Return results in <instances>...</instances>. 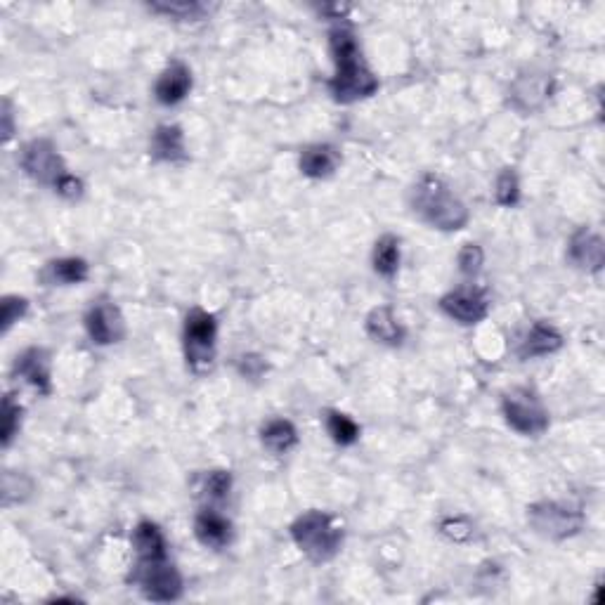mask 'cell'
I'll use <instances>...</instances> for the list:
<instances>
[{
    "label": "cell",
    "instance_id": "obj_1",
    "mask_svg": "<svg viewBox=\"0 0 605 605\" xmlns=\"http://www.w3.org/2000/svg\"><path fill=\"white\" fill-rule=\"evenodd\" d=\"M329 52L331 60H334V76L329 78V93L336 102L355 104L379 93V78L364 60L362 45L350 26H331Z\"/></svg>",
    "mask_w": 605,
    "mask_h": 605
},
{
    "label": "cell",
    "instance_id": "obj_2",
    "mask_svg": "<svg viewBox=\"0 0 605 605\" xmlns=\"http://www.w3.org/2000/svg\"><path fill=\"white\" fill-rule=\"evenodd\" d=\"M412 211L440 232H459L471 223V213L442 175L424 173L409 190Z\"/></svg>",
    "mask_w": 605,
    "mask_h": 605
},
{
    "label": "cell",
    "instance_id": "obj_3",
    "mask_svg": "<svg viewBox=\"0 0 605 605\" xmlns=\"http://www.w3.org/2000/svg\"><path fill=\"white\" fill-rule=\"evenodd\" d=\"M19 166L38 185L50 187L60 197L74 201L83 197V180L69 171L67 161L62 159L60 149L48 138L29 140L19 152Z\"/></svg>",
    "mask_w": 605,
    "mask_h": 605
},
{
    "label": "cell",
    "instance_id": "obj_4",
    "mask_svg": "<svg viewBox=\"0 0 605 605\" xmlns=\"http://www.w3.org/2000/svg\"><path fill=\"white\" fill-rule=\"evenodd\" d=\"M289 535L298 546V551L310 558L312 563L334 561L343 546V525L336 516L327 511H305L291 523Z\"/></svg>",
    "mask_w": 605,
    "mask_h": 605
},
{
    "label": "cell",
    "instance_id": "obj_5",
    "mask_svg": "<svg viewBox=\"0 0 605 605\" xmlns=\"http://www.w3.org/2000/svg\"><path fill=\"white\" fill-rule=\"evenodd\" d=\"M182 350L185 362L194 374L211 372L218 350V320L213 312L192 308L182 324Z\"/></svg>",
    "mask_w": 605,
    "mask_h": 605
},
{
    "label": "cell",
    "instance_id": "obj_6",
    "mask_svg": "<svg viewBox=\"0 0 605 605\" xmlns=\"http://www.w3.org/2000/svg\"><path fill=\"white\" fill-rule=\"evenodd\" d=\"M130 582L140 589L147 601L171 603L178 601L185 591L180 570L168 556L159 558H135V568L130 572Z\"/></svg>",
    "mask_w": 605,
    "mask_h": 605
},
{
    "label": "cell",
    "instance_id": "obj_7",
    "mask_svg": "<svg viewBox=\"0 0 605 605\" xmlns=\"http://www.w3.org/2000/svg\"><path fill=\"white\" fill-rule=\"evenodd\" d=\"M502 414L513 431L525 438H539L549 431V409L535 390L513 388L502 398Z\"/></svg>",
    "mask_w": 605,
    "mask_h": 605
},
{
    "label": "cell",
    "instance_id": "obj_8",
    "mask_svg": "<svg viewBox=\"0 0 605 605\" xmlns=\"http://www.w3.org/2000/svg\"><path fill=\"white\" fill-rule=\"evenodd\" d=\"M528 520L537 535L554 542L575 537L584 528V513L558 502H539L528 509Z\"/></svg>",
    "mask_w": 605,
    "mask_h": 605
},
{
    "label": "cell",
    "instance_id": "obj_9",
    "mask_svg": "<svg viewBox=\"0 0 605 605\" xmlns=\"http://www.w3.org/2000/svg\"><path fill=\"white\" fill-rule=\"evenodd\" d=\"M83 327L95 346H116L126 338V317L114 301H95L90 305Z\"/></svg>",
    "mask_w": 605,
    "mask_h": 605
},
{
    "label": "cell",
    "instance_id": "obj_10",
    "mask_svg": "<svg viewBox=\"0 0 605 605\" xmlns=\"http://www.w3.org/2000/svg\"><path fill=\"white\" fill-rule=\"evenodd\" d=\"M440 310L464 327H476L490 315V298L478 286H459L440 298Z\"/></svg>",
    "mask_w": 605,
    "mask_h": 605
},
{
    "label": "cell",
    "instance_id": "obj_11",
    "mask_svg": "<svg viewBox=\"0 0 605 605\" xmlns=\"http://www.w3.org/2000/svg\"><path fill=\"white\" fill-rule=\"evenodd\" d=\"M568 260L577 270L589 272V275L601 272L605 265V242L601 234L591 227H580V230L572 232L568 242Z\"/></svg>",
    "mask_w": 605,
    "mask_h": 605
},
{
    "label": "cell",
    "instance_id": "obj_12",
    "mask_svg": "<svg viewBox=\"0 0 605 605\" xmlns=\"http://www.w3.org/2000/svg\"><path fill=\"white\" fill-rule=\"evenodd\" d=\"M12 374L17 379H24L36 393L50 395L52 393V379H50V353L45 348H26L17 355Z\"/></svg>",
    "mask_w": 605,
    "mask_h": 605
},
{
    "label": "cell",
    "instance_id": "obj_13",
    "mask_svg": "<svg viewBox=\"0 0 605 605\" xmlns=\"http://www.w3.org/2000/svg\"><path fill=\"white\" fill-rule=\"evenodd\" d=\"M192 71L185 62L175 60L161 71L154 83V97L156 102L164 107H175L192 93Z\"/></svg>",
    "mask_w": 605,
    "mask_h": 605
},
{
    "label": "cell",
    "instance_id": "obj_14",
    "mask_svg": "<svg viewBox=\"0 0 605 605\" xmlns=\"http://www.w3.org/2000/svg\"><path fill=\"white\" fill-rule=\"evenodd\" d=\"M194 537L206 549L223 551L232 542V520L213 506H206L194 516Z\"/></svg>",
    "mask_w": 605,
    "mask_h": 605
},
{
    "label": "cell",
    "instance_id": "obj_15",
    "mask_svg": "<svg viewBox=\"0 0 605 605\" xmlns=\"http://www.w3.org/2000/svg\"><path fill=\"white\" fill-rule=\"evenodd\" d=\"M364 331L374 343L388 348L402 346L407 336L405 327H402V322L390 305H376L374 310H369V315L364 317Z\"/></svg>",
    "mask_w": 605,
    "mask_h": 605
},
{
    "label": "cell",
    "instance_id": "obj_16",
    "mask_svg": "<svg viewBox=\"0 0 605 605\" xmlns=\"http://www.w3.org/2000/svg\"><path fill=\"white\" fill-rule=\"evenodd\" d=\"M149 154L154 161H164V164H182V161L190 159L182 128L175 123L156 126L152 138H149Z\"/></svg>",
    "mask_w": 605,
    "mask_h": 605
},
{
    "label": "cell",
    "instance_id": "obj_17",
    "mask_svg": "<svg viewBox=\"0 0 605 605\" xmlns=\"http://www.w3.org/2000/svg\"><path fill=\"white\" fill-rule=\"evenodd\" d=\"M341 166V152L334 145L327 142H317V145L305 147L298 159V168L305 178L312 180H327L338 171Z\"/></svg>",
    "mask_w": 605,
    "mask_h": 605
},
{
    "label": "cell",
    "instance_id": "obj_18",
    "mask_svg": "<svg viewBox=\"0 0 605 605\" xmlns=\"http://www.w3.org/2000/svg\"><path fill=\"white\" fill-rule=\"evenodd\" d=\"M563 343L565 338L554 324L535 322L528 329L523 341H520V357H523V360H532V357L554 355L563 348Z\"/></svg>",
    "mask_w": 605,
    "mask_h": 605
},
{
    "label": "cell",
    "instance_id": "obj_19",
    "mask_svg": "<svg viewBox=\"0 0 605 605\" xmlns=\"http://www.w3.org/2000/svg\"><path fill=\"white\" fill-rule=\"evenodd\" d=\"M551 93V81L546 76H520L511 86V102L520 112H535Z\"/></svg>",
    "mask_w": 605,
    "mask_h": 605
},
{
    "label": "cell",
    "instance_id": "obj_20",
    "mask_svg": "<svg viewBox=\"0 0 605 605\" xmlns=\"http://www.w3.org/2000/svg\"><path fill=\"white\" fill-rule=\"evenodd\" d=\"M88 277H90L88 260L78 258V256L50 260L43 270L45 282L55 284V286H76V284L88 282Z\"/></svg>",
    "mask_w": 605,
    "mask_h": 605
},
{
    "label": "cell",
    "instance_id": "obj_21",
    "mask_svg": "<svg viewBox=\"0 0 605 605\" xmlns=\"http://www.w3.org/2000/svg\"><path fill=\"white\" fill-rule=\"evenodd\" d=\"M135 558H159L168 556V542L164 530L154 523V520H140L135 525L133 535H130Z\"/></svg>",
    "mask_w": 605,
    "mask_h": 605
},
{
    "label": "cell",
    "instance_id": "obj_22",
    "mask_svg": "<svg viewBox=\"0 0 605 605\" xmlns=\"http://www.w3.org/2000/svg\"><path fill=\"white\" fill-rule=\"evenodd\" d=\"M260 442L270 454L282 457L298 445V431L289 419H270L260 426Z\"/></svg>",
    "mask_w": 605,
    "mask_h": 605
},
{
    "label": "cell",
    "instance_id": "obj_23",
    "mask_svg": "<svg viewBox=\"0 0 605 605\" xmlns=\"http://www.w3.org/2000/svg\"><path fill=\"white\" fill-rule=\"evenodd\" d=\"M400 260H402L400 239L395 237V234H383V237L376 239L372 251V265L376 275L383 279H393L400 270Z\"/></svg>",
    "mask_w": 605,
    "mask_h": 605
},
{
    "label": "cell",
    "instance_id": "obj_24",
    "mask_svg": "<svg viewBox=\"0 0 605 605\" xmlns=\"http://www.w3.org/2000/svg\"><path fill=\"white\" fill-rule=\"evenodd\" d=\"M149 10L173 19V22H201L211 12V8L201 0H154V3H149Z\"/></svg>",
    "mask_w": 605,
    "mask_h": 605
},
{
    "label": "cell",
    "instance_id": "obj_25",
    "mask_svg": "<svg viewBox=\"0 0 605 605\" xmlns=\"http://www.w3.org/2000/svg\"><path fill=\"white\" fill-rule=\"evenodd\" d=\"M324 426H327L329 438L341 447H350L360 440V426H357V421L353 416L338 412V409H329V412L324 414Z\"/></svg>",
    "mask_w": 605,
    "mask_h": 605
},
{
    "label": "cell",
    "instance_id": "obj_26",
    "mask_svg": "<svg viewBox=\"0 0 605 605\" xmlns=\"http://www.w3.org/2000/svg\"><path fill=\"white\" fill-rule=\"evenodd\" d=\"M22 414H24V409L15 400V395L12 393L5 395L3 398V431H0V442H3L5 450H8L12 442H15L19 431H22Z\"/></svg>",
    "mask_w": 605,
    "mask_h": 605
},
{
    "label": "cell",
    "instance_id": "obj_27",
    "mask_svg": "<svg viewBox=\"0 0 605 605\" xmlns=\"http://www.w3.org/2000/svg\"><path fill=\"white\" fill-rule=\"evenodd\" d=\"M494 199L504 208H513L520 201V180L513 168H504V171L497 175V182H494Z\"/></svg>",
    "mask_w": 605,
    "mask_h": 605
},
{
    "label": "cell",
    "instance_id": "obj_28",
    "mask_svg": "<svg viewBox=\"0 0 605 605\" xmlns=\"http://www.w3.org/2000/svg\"><path fill=\"white\" fill-rule=\"evenodd\" d=\"M201 492H204L206 502H225L232 492V473L225 471V468L206 473L204 483H201Z\"/></svg>",
    "mask_w": 605,
    "mask_h": 605
},
{
    "label": "cell",
    "instance_id": "obj_29",
    "mask_svg": "<svg viewBox=\"0 0 605 605\" xmlns=\"http://www.w3.org/2000/svg\"><path fill=\"white\" fill-rule=\"evenodd\" d=\"M457 265H459V272L464 277H476L485 265V251L480 249L478 244H464L459 249Z\"/></svg>",
    "mask_w": 605,
    "mask_h": 605
},
{
    "label": "cell",
    "instance_id": "obj_30",
    "mask_svg": "<svg viewBox=\"0 0 605 605\" xmlns=\"http://www.w3.org/2000/svg\"><path fill=\"white\" fill-rule=\"evenodd\" d=\"M26 312H29V301H26L24 296H5L3 317H0V322H3V334H8L19 320H24Z\"/></svg>",
    "mask_w": 605,
    "mask_h": 605
},
{
    "label": "cell",
    "instance_id": "obj_31",
    "mask_svg": "<svg viewBox=\"0 0 605 605\" xmlns=\"http://www.w3.org/2000/svg\"><path fill=\"white\" fill-rule=\"evenodd\" d=\"M440 532L452 542H468L473 537V525L471 520L464 516H454V518H445L440 523Z\"/></svg>",
    "mask_w": 605,
    "mask_h": 605
},
{
    "label": "cell",
    "instance_id": "obj_32",
    "mask_svg": "<svg viewBox=\"0 0 605 605\" xmlns=\"http://www.w3.org/2000/svg\"><path fill=\"white\" fill-rule=\"evenodd\" d=\"M237 372H239V376H244V379L256 381L265 372H268V364H265V360L260 355L249 353V355L237 357Z\"/></svg>",
    "mask_w": 605,
    "mask_h": 605
},
{
    "label": "cell",
    "instance_id": "obj_33",
    "mask_svg": "<svg viewBox=\"0 0 605 605\" xmlns=\"http://www.w3.org/2000/svg\"><path fill=\"white\" fill-rule=\"evenodd\" d=\"M15 135V114H12L10 100L3 102V140L10 142Z\"/></svg>",
    "mask_w": 605,
    "mask_h": 605
}]
</instances>
